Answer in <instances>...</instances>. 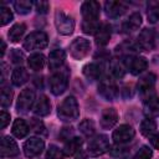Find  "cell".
Segmentation results:
<instances>
[{
	"mask_svg": "<svg viewBox=\"0 0 159 159\" xmlns=\"http://www.w3.org/2000/svg\"><path fill=\"white\" fill-rule=\"evenodd\" d=\"M57 117L66 123L73 122L80 117V107L73 96L66 97L57 107Z\"/></svg>",
	"mask_w": 159,
	"mask_h": 159,
	"instance_id": "6da1fadb",
	"label": "cell"
},
{
	"mask_svg": "<svg viewBox=\"0 0 159 159\" xmlns=\"http://www.w3.org/2000/svg\"><path fill=\"white\" fill-rule=\"evenodd\" d=\"M68 78H70V68L68 67H61L60 70L55 71L53 75L50 77V89L52 94L60 96L62 94L67 86H68Z\"/></svg>",
	"mask_w": 159,
	"mask_h": 159,
	"instance_id": "7a4b0ae2",
	"label": "cell"
},
{
	"mask_svg": "<svg viewBox=\"0 0 159 159\" xmlns=\"http://www.w3.org/2000/svg\"><path fill=\"white\" fill-rule=\"evenodd\" d=\"M48 45V37L43 31H34L27 35L24 40V48L26 51H37L43 50Z\"/></svg>",
	"mask_w": 159,
	"mask_h": 159,
	"instance_id": "3957f363",
	"label": "cell"
},
{
	"mask_svg": "<svg viewBox=\"0 0 159 159\" xmlns=\"http://www.w3.org/2000/svg\"><path fill=\"white\" fill-rule=\"evenodd\" d=\"M109 149H111L109 140L104 134H98L89 138V142L87 145V153L91 157H99L109 152Z\"/></svg>",
	"mask_w": 159,
	"mask_h": 159,
	"instance_id": "277c9868",
	"label": "cell"
},
{
	"mask_svg": "<svg viewBox=\"0 0 159 159\" xmlns=\"http://www.w3.org/2000/svg\"><path fill=\"white\" fill-rule=\"evenodd\" d=\"M55 26L60 35L68 36L75 30V21L70 15L65 14L62 10H57L55 12Z\"/></svg>",
	"mask_w": 159,
	"mask_h": 159,
	"instance_id": "5b68a950",
	"label": "cell"
},
{
	"mask_svg": "<svg viewBox=\"0 0 159 159\" xmlns=\"http://www.w3.org/2000/svg\"><path fill=\"white\" fill-rule=\"evenodd\" d=\"M98 93L106 99V101H114L118 96V87L109 76H102L99 78L98 83Z\"/></svg>",
	"mask_w": 159,
	"mask_h": 159,
	"instance_id": "8992f818",
	"label": "cell"
},
{
	"mask_svg": "<svg viewBox=\"0 0 159 159\" xmlns=\"http://www.w3.org/2000/svg\"><path fill=\"white\" fill-rule=\"evenodd\" d=\"M155 80H157V77L152 72H149V73H147V75H144L143 77L139 78V81L137 83V88H138V92L142 96L143 101L155 94L154 93Z\"/></svg>",
	"mask_w": 159,
	"mask_h": 159,
	"instance_id": "52a82bcc",
	"label": "cell"
},
{
	"mask_svg": "<svg viewBox=\"0 0 159 159\" xmlns=\"http://www.w3.org/2000/svg\"><path fill=\"white\" fill-rule=\"evenodd\" d=\"M89 50H91V42L84 37H77L70 45V55L75 60L84 58L89 53Z\"/></svg>",
	"mask_w": 159,
	"mask_h": 159,
	"instance_id": "ba28073f",
	"label": "cell"
},
{
	"mask_svg": "<svg viewBox=\"0 0 159 159\" xmlns=\"http://www.w3.org/2000/svg\"><path fill=\"white\" fill-rule=\"evenodd\" d=\"M123 61H124L125 68L129 70V72L132 75H134V76L140 75L148 67V61L143 56H133V55H129V56H125Z\"/></svg>",
	"mask_w": 159,
	"mask_h": 159,
	"instance_id": "9c48e42d",
	"label": "cell"
},
{
	"mask_svg": "<svg viewBox=\"0 0 159 159\" xmlns=\"http://www.w3.org/2000/svg\"><path fill=\"white\" fill-rule=\"evenodd\" d=\"M35 98H36V94H35V91L31 89V88H25L21 91V93L19 94V98H17V102H16V109L19 113H27L31 107L35 104Z\"/></svg>",
	"mask_w": 159,
	"mask_h": 159,
	"instance_id": "30bf717a",
	"label": "cell"
},
{
	"mask_svg": "<svg viewBox=\"0 0 159 159\" xmlns=\"http://www.w3.org/2000/svg\"><path fill=\"white\" fill-rule=\"evenodd\" d=\"M135 135V130L129 124H120L117 129H114L112 134V139L116 144H125L130 142Z\"/></svg>",
	"mask_w": 159,
	"mask_h": 159,
	"instance_id": "8fae6325",
	"label": "cell"
},
{
	"mask_svg": "<svg viewBox=\"0 0 159 159\" xmlns=\"http://www.w3.org/2000/svg\"><path fill=\"white\" fill-rule=\"evenodd\" d=\"M43 148H45V142L37 137H32V138L27 139L22 147L24 154L27 158H35V157L40 155L42 153Z\"/></svg>",
	"mask_w": 159,
	"mask_h": 159,
	"instance_id": "7c38bea8",
	"label": "cell"
},
{
	"mask_svg": "<svg viewBox=\"0 0 159 159\" xmlns=\"http://www.w3.org/2000/svg\"><path fill=\"white\" fill-rule=\"evenodd\" d=\"M155 46V35L152 29H144L140 31L137 39V47L140 50L150 51Z\"/></svg>",
	"mask_w": 159,
	"mask_h": 159,
	"instance_id": "4fadbf2b",
	"label": "cell"
},
{
	"mask_svg": "<svg viewBox=\"0 0 159 159\" xmlns=\"http://www.w3.org/2000/svg\"><path fill=\"white\" fill-rule=\"evenodd\" d=\"M101 12V4L93 0L84 1L81 5V14L83 20H98Z\"/></svg>",
	"mask_w": 159,
	"mask_h": 159,
	"instance_id": "5bb4252c",
	"label": "cell"
},
{
	"mask_svg": "<svg viewBox=\"0 0 159 159\" xmlns=\"http://www.w3.org/2000/svg\"><path fill=\"white\" fill-rule=\"evenodd\" d=\"M1 157L2 158H12L20 153V149L16 142L10 135H4L1 138Z\"/></svg>",
	"mask_w": 159,
	"mask_h": 159,
	"instance_id": "9a60e30c",
	"label": "cell"
},
{
	"mask_svg": "<svg viewBox=\"0 0 159 159\" xmlns=\"http://www.w3.org/2000/svg\"><path fill=\"white\" fill-rule=\"evenodd\" d=\"M127 10V4L123 1H106L104 2V11L108 17L117 19L122 16Z\"/></svg>",
	"mask_w": 159,
	"mask_h": 159,
	"instance_id": "2e32d148",
	"label": "cell"
},
{
	"mask_svg": "<svg viewBox=\"0 0 159 159\" xmlns=\"http://www.w3.org/2000/svg\"><path fill=\"white\" fill-rule=\"evenodd\" d=\"M118 122V112L114 108H106L99 119V124L103 129H111Z\"/></svg>",
	"mask_w": 159,
	"mask_h": 159,
	"instance_id": "e0dca14e",
	"label": "cell"
},
{
	"mask_svg": "<svg viewBox=\"0 0 159 159\" xmlns=\"http://www.w3.org/2000/svg\"><path fill=\"white\" fill-rule=\"evenodd\" d=\"M143 112L147 118H154L159 116V97L157 94L143 101Z\"/></svg>",
	"mask_w": 159,
	"mask_h": 159,
	"instance_id": "ac0fdd59",
	"label": "cell"
},
{
	"mask_svg": "<svg viewBox=\"0 0 159 159\" xmlns=\"http://www.w3.org/2000/svg\"><path fill=\"white\" fill-rule=\"evenodd\" d=\"M66 60V52L62 48H56L48 55V68L51 71H57L62 67Z\"/></svg>",
	"mask_w": 159,
	"mask_h": 159,
	"instance_id": "d6986e66",
	"label": "cell"
},
{
	"mask_svg": "<svg viewBox=\"0 0 159 159\" xmlns=\"http://www.w3.org/2000/svg\"><path fill=\"white\" fill-rule=\"evenodd\" d=\"M32 111H34V113H35L36 116H39V117H46V116L50 114V112H51V102H50V99H48L45 94H41V96L36 99Z\"/></svg>",
	"mask_w": 159,
	"mask_h": 159,
	"instance_id": "ffe728a7",
	"label": "cell"
},
{
	"mask_svg": "<svg viewBox=\"0 0 159 159\" xmlns=\"http://www.w3.org/2000/svg\"><path fill=\"white\" fill-rule=\"evenodd\" d=\"M111 35H112V27L109 24L104 22V24H101L97 34L94 35V41L98 46H106L109 40H111Z\"/></svg>",
	"mask_w": 159,
	"mask_h": 159,
	"instance_id": "44dd1931",
	"label": "cell"
},
{
	"mask_svg": "<svg viewBox=\"0 0 159 159\" xmlns=\"http://www.w3.org/2000/svg\"><path fill=\"white\" fill-rule=\"evenodd\" d=\"M81 147H82V139L78 137H72L65 143V147L62 150L65 157H72L81 152Z\"/></svg>",
	"mask_w": 159,
	"mask_h": 159,
	"instance_id": "7402d4cb",
	"label": "cell"
},
{
	"mask_svg": "<svg viewBox=\"0 0 159 159\" xmlns=\"http://www.w3.org/2000/svg\"><path fill=\"white\" fill-rule=\"evenodd\" d=\"M30 132V127L27 125V123L21 119V118H17L14 120V124H12V128H11V133L15 138L17 139H22L25 138Z\"/></svg>",
	"mask_w": 159,
	"mask_h": 159,
	"instance_id": "603a6c76",
	"label": "cell"
},
{
	"mask_svg": "<svg viewBox=\"0 0 159 159\" xmlns=\"http://www.w3.org/2000/svg\"><path fill=\"white\" fill-rule=\"evenodd\" d=\"M83 75L88 81L99 80L102 77V66L99 63H96V62L87 63L83 67Z\"/></svg>",
	"mask_w": 159,
	"mask_h": 159,
	"instance_id": "cb8c5ba5",
	"label": "cell"
},
{
	"mask_svg": "<svg viewBox=\"0 0 159 159\" xmlns=\"http://www.w3.org/2000/svg\"><path fill=\"white\" fill-rule=\"evenodd\" d=\"M29 81V72L25 67H16L11 73V83L16 87L25 84Z\"/></svg>",
	"mask_w": 159,
	"mask_h": 159,
	"instance_id": "d4e9b609",
	"label": "cell"
},
{
	"mask_svg": "<svg viewBox=\"0 0 159 159\" xmlns=\"http://www.w3.org/2000/svg\"><path fill=\"white\" fill-rule=\"evenodd\" d=\"M142 25V15L139 12H133L129 15V17L124 21L123 24V29L127 31V32H132V31H135L140 27Z\"/></svg>",
	"mask_w": 159,
	"mask_h": 159,
	"instance_id": "484cf974",
	"label": "cell"
},
{
	"mask_svg": "<svg viewBox=\"0 0 159 159\" xmlns=\"http://www.w3.org/2000/svg\"><path fill=\"white\" fill-rule=\"evenodd\" d=\"M125 70L127 68L123 60L116 58V60H112L109 63V72H111V76L114 78H123L125 75Z\"/></svg>",
	"mask_w": 159,
	"mask_h": 159,
	"instance_id": "4316f807",
	"label": "cell"
},
{
	"mask_svg": "<svg viewBox=\"0 0 159 159\" xmlns=\"http://www.w3.org/2000/svg\"><path fill=\"white\" fill-rule=\"evenodd\" d=\"M25 31H26V25L24 22H17V24L11 26V29L7 32V36H9L11 42H17L21 40Z\"/></svg>",
	"mask_w": 159,
	"mask_h": 159,
	"instance_id": "83f0119b",
	"label": "cell"
},
{
	"mask_svg": "<svg viewBox=\"0 0 159 159\" xmlns=\"http://www.w3.org/2000/svg\"><path fill=\"white\" fill-rule=\"evenodd\" d=\"M147 17L150 24H155L159 20V1L150 0L147 2Z\"/></svg>",
	"mask_w": 159,
	"mask_h": 159,
	"instance_id": "f1b7e54d",
	"label": "cell"
},
{
	"mask_svg": "<svg viewBox=\"0 0 159 159\" xmlns=\"http://www.w3.org/2000/svg\"><path fill=\"white\" fill-rule=\"evenodd\" d=\"M140 133L144 135V137H148L150 138L153 134H155V129H157V123L153 118H145L142 120L140 123Z\"/></svg>",
	"mask_w": 159,
	"mask_h": 159,
	"instance_id": "f546056e",
	"label": "cell"
},
{
	"mask_svg": "<svg viewBox=\"0 0 159 159\" xmlns=\"http://www.w3.org/2000/svg\"><path fill=\"white\" fill-rule=\"evenodd\" d=\"M45 62H46V60L42 53H32L27 58V65L34 71H41L45 66Z\"/></svg>",
	"mask_w": 159,
	"mask_h": 159,
	"instance_id": "4dcf8cb0",
	"label": "cell"
},
{
	"mask_svg": "<svg viewBox=\"0 0 159 159\" xmlns=\"http://www.w3.org/2000/svg\"><path fill=\"white\" fill-rule=\"evenodd\" d=\"M78 128H80V132H81L83 135L88 137V138H92V137L94 135L96 127H94V122H93L92 119H83V120L80 123Z\"/></svg>",
	"mask_w": 159,
	"mask_h": 159,
	"instance_id": "1f68e13d",
	"label": "cell"
},
{
	"mask_svg": "<svg viewBox=\"0 0 159 159\" xmlns=\"http://www.w3.org/2000/svg\"><path fill=\"white\" fill-rule=\"evenodd\" d=\"M14 9L17 11V14L20 15H26L31 11L32 6L35 5V2L32 1H29V0H17V1H14Z\"/></svg>",
	"mask_w": 159,
	"mask_h": 159,
	"instance_id": "d6a6232c",
	"label": "cell"
},
{
	"mask_svg": "<svg viewBox=\"0 0 159 159\" xmlns=\"http://www.w3.org/2000/svg\"><path fill=\"white\" fill-rule=\"evenodd\" d=\"M101 24L98 20H83L82 22V31L87 35H96Z\"/></svg>",
	"mask_w": 159,
	"mask_h": 159,
	"instance_id": "836d02e7",
	"label": "cell"
},
{
	"mask_svg": "<svg viewBox=\"0 0 159 159\" xmlns=\"http://www.w3.org/2000/svg\"><path fill=\"white\" fill-rule=\"evenodd\" d=\"M12 89H10L9 87H2L1 88V107L2 108H7L11 106L12 102Z\"/></svg>",
	"mask_w": 159,
	"mask_h": 159,
	"instance_id": "e575fe53",
	"label": "cell"
},
{
	"mask_svg": "<svg viewBox=\"0 0 159 159\" xmlns=\"http://www.w3.org/2000/svg\"><path fill=\"white\" fill-rule=\"evenodd\" d=\"M65 154H63V150H61L56 145H50L47 152H46V157L45 159H63Z\"/></svg>",
	"mask_w": 159,
	"mask_h": 159,
	"instance_id": "d590c367",
	"label": "cell"
},
{
	"mask_svg": "<svg viewBox=\"0 0 159 159\" xmlns=\"http://www.w3.org/2000/svg\"><path fill=\"white\" fill-rule=\"evenodd\" d=\"M12 19H14V15H12L11 10L6 6H1L0 7V25L5 26L10 21H12Z\"/></svg>",
	"mask_w": 159,
	"mask_h": 159,
	"instance_id": "8d00e7d4",
	"label": "cell"
},
{
	"mask_svg": "<svg viewBox=\"0 0 159 159\" xmlns=\"http://www.w3.org/2000/svg\"><path fill=\"white\" fill-rule=\"evenodd\" d=\"M153 157V150L147 147V145H143L139 148V150L133 155L132 159H150Z\"/></svg>",
	"mask_w": 159,
	"mask_h": 159,
	"instance_id": "74e56055",
	"label": "cell"
},
{
	"mask_svg": "<svg viewBox=\"0 0 159 159\" xmlns=\"http://www.w3.org/2000/svg\"><path fill=\"white\" fill-rule=\"evenodd\" d=\"M30 128L32 132L37 133V134H41V133H45V125L43 123L37 119V118H32L31 122H30Z\"/></svg>",
	"mask_w": 159,
	"mask_h": 159,
	"instance_id": "f35d334b",
	"label": "cell"
},
{
	"mask_svg": "<svg viewBox=\"0 0 159 159\" xmlns=\"http://www.w3.org/2000/svg\"><path fill=\"white\" fill-rule=\"evenodd\" d=\"M109 153H111L112 157H117V158L118 157H123L124 154L128 153V148L123 147V144H116L114 147H112L109 149Z\"/></svg>",
	"mask_w": 159,
	"mask_h": 159,
	"instance_id": "ab89813d",
	"label": "cell"
},
{
	"mask_svg": "<svg viewBox=\"0 0 159 159\" xmlns=\"http://www.w3.org/2000/svg\"><path fill=\"white\" fill-rule=\"evenodd\" d=\"M35 9L39 14H46L50 9V4L47 1H43V0H40V1H36L35 2Z\"/></svg>",
	"mask_w": 159,
	"mask_h": 159,
	"instance_id": "60d3db41",
	"label": "cell"
},
{
	"mask_svg": "<svg viewBox=\"0 0 159 159\" xmlns=\"http://www.w3.org/2000/svg\"><path fill=\"white\" fill-rule=\"evenodd\" d=\"M10 123V114L6 111H1L0 113V128L4 129Z\"/></svg>",
	"mask_w": 159,
	"mask_h": 159,
	"instance_id": "b9f144b4",
	"label": "cell"
},
{
	"mask_svg": "<svg viewBox=\"0 0 159 159\" xmlns=\"http://www.w3.org/2000/svg\"><path fill=\"white\" fill-rule=\"evenodd\" d=\"M22 58H24V56H22V53H21L20 51L12 50V52H11V60H12V62H15V63H21V62H22Z\"/></svg>",
	"mask_w": 159,
	"mask_h": 159,
	"instance_id": "7bdbcfd3",
	"label": "cell"
},
{
	"mask_svg": "<svg viewBox=\"0 0 159 159\" xmlns=\"http://www.w3.org/2000/svg\"><path fill=\"white\" fill-rule=\"evenodd\" d=\"M71 134H72V128H71V127H70V128H63L62 132H61V134H60V138H61L62 140H68V139L72 138Z\"/></svg>",
	"mask_w": 159,
	"mask_h": 159,
	"instance_id": "ee69618b",
	"label": "cell"
},
{
	"mask_svg": "<svg viewBox=\"0 0 159 159\" xmlns=\"http://www.w3.org/2000/svg\"><path fill=\"white\" fill-rule=\"evenodd\" d=\"M150 144H152L153 148L159 150V133H155L150 137Z\"/></svg>",
	"mask_w": 159,
	"mask_h": 159,
	"instance_id": "f6af8a7d",
	"label": "cell"
},
{
	"mask_svg": "<svg viewBox=\"0 0 159 159\" xmlns=\"http://www.w3.org/2000/svg\"><path fill=\"white\" fill-rule=\"evenodd\" d=\"M0 42H1V53H0V56H1V57H4L5 50H6V43H5V41H4V40H1Z\"/></svg>",
	"mask_w": 159,
	"mask_h": 159,
	"instance_id": "bcb514c9",
	"label": "cell"
},
{
	"mask_svg": "<svg viewBox=\"0 0 159 159\" xmlns=\"http://www.w3.org/2000/svg\"><path fill=\"white\" fill-rule=\"evenodd\" d=\"M75 159H87V157H86V154H84L83 152H80V153L76 154Z\"/></svg>",
	"mask_w": 159,
	"mask_h": 159,
	"instance_id": "7dc6e473",
	"label": "cell"
}]
</instances>
